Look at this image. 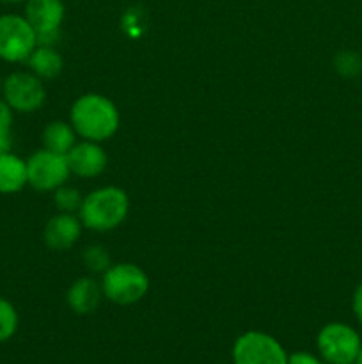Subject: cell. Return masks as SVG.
I'll return each mask as SVG.
<instances>
[{"label": "cell", "instance_id": "d6986e66", "mask_svg": "<svg viewBox=\"0 0 362 364\" xmlns=\"http://www.w3.org/2000/svg\"><path fill=\"white\" fill-rule=\"evenodd\" d=\"M334 68H336L341 77H357L362 70V59L357 52L344 50V52H339L334 57Z\"/></svg>", "mask_w": 362, "mask_h": 364}, {"label": "cell", "instance_id": "ffe728a7", "mask_svg": "<svg viewBox=\"0 0 362 364\" xmlns=\"http://www.w3.org/2000/svg\"><path fill=\"white\" fill-rule=\"evenodd\" d=\"M287 364H322V361L307 352H295V354L287 355Z\"/></svg>", "mask_w": 362, "mask_h": 364}, {"label": "cell", "instance_id": "2e32d148", "mask_svg": "<svg viewBox=\"0 0 362 364\" xmlns=\"http://www.w3.org/2000/svg\"><path fill=\"white\" fill-rule=\"evenodd\" d=\"M82 201H84V198H82L80 192L66 183L55 188V194H53V203H55L57 210L62 213L78 212L82 206Z\"/></svg>", "mask_w": 362, "mask_h": 364}, {"label": "cell", "instance_id": "ac0fdd59", "mask_svg": "<svg viewBox=\"0 0 362 364\" xmlns=\"http://www.w3.org/2000/svg\"><path fill=\"white\" fill-rule=\"evenodd\" d=\"M18 329L16 308L7 299L0 297V343L11 340Z\"/></svg>", "mask_w": 362, "mask_h": 364}, {"label": "cell", "instance_id": "cb8c5ba5", "mask_svg": "<svg viewBox=\"0 0 362 364\" xmlns=\"http://www.w3.org/2000/svg\"><path fill=\"white\" fill-rule=\"evenodd\" d=\"M355 364H362V347H361V350H358V355H357V359H355Z\"/></svg>", "mask_w": 362, "mask_h": 364}, {"label": "cell", "instance_id": "5b68a950", "mask_svg": "<svg viewBox=\"0 0 362 364\" xmlns=\"http://www.w3.org/2000/svg\"><path fill=\"white\" fill-rule=\"evenodd\" d=\"M233 364H287V354L273 336L248 331L234 341Z\"/></svg>", "mask_w": 362, "mask_h": 364}, {"label": "cell", "instance_id": "e0dca14e", "mask_svg": "<svg viewBox=\"0 0 362 364\" xmlns=\"http://www.w3.org/2000/svg\"><path fill=\"white\" fill-rule=\"evenodd\" d=\"M82 262L87 267L89 272L92 274H105L109 270L110 263L109 251L103 245H89L82 255Z\"/></svg>", "mask_w": 362, "mask_h": 364}, {"label": "cell", "instance_id": "4316f807", "mask_svg": "<svg viewBox=\"0 0 362 364\" xmlns=\"http://www.w3.org/2000/svg\"><path fill=\"white\" fill-rule=\"evenodd\" d=\"M0 85H2V78H0Z\"/></svg>", "mask_w": 362, "mask_h": 364}, {"label": "cell", "instance_id": "ba28073f", "mask_svg": "<svg viewBox=\"0 0 362 364\" xmlns=\"http://www.w3.org/2000/svg\"><path fill=\"white\" fill-rule=\"evenodd\" d=\"M4 100L16 112H35L46 100V89L41 78L27 71H14L4 80Z\"/></svg>", "mask_w": 362, "mask_h": 364}, {"label": "cell", "instance_id": "44dd1931", "mask_svg": "<svg viewBox=\"0 0 362 364\" xmlns=\"http://www.w3.org/2000/svg\"><path fill=\"white\" fill-rule=\"evenodd\" d=\"M11 124H13V109L7 105L6 100H0V128L11 130Z\"/></svg>", "mask_w": 362, "mask_h": 364}, {"label": "cell", "instance_id": "7a4b0ae2", "mask_svg": "<svg viewBox=\"0 0 362 364\" xmlns=\"http://www.w3.org/2000/svg\"><path fill=\"white\" fill-rule=\"evenodd\" d=\"M130 201L123 188L102 187L87 194L78 210L82 226L92 231H112L124 223Z\"/></svg>", "mask_w": 362, "mask_h": 364}, {"label": "cell", "instance_id": "7402d4cb", "mask_svg": "<svg viewBox=\"0 0 362 364\" xmlns=\"http://www.w3.org/2000/svg\"><path fill=\"white\" fill-rule=\"evenodd\" d=\"M353 313L357 316L358 322L362 323V283L358 284L357 290L353 294Z\"/></svg>", "mask_w": 362, "mask_h": 364}, {"label": "cell", "instance_id": "3957f363", "mask_svg": "<svg viewBox=\"0 0 362 364\" xmlns=\"http://www.w3.org/2000/svg\"><path fill=\"white\" fill-rule=\"evenodd\" d=\"M103 297L114 304L131 306L142 301L149 290V279L144 270L135 263L110 265L102 279Z\"/></svg>", "mask_w": 362, "mask_h": 364}, {"label": "cell", "instance_id": "7c38bea8", "mask_svg": "<svg viewBox=\"0 0 362 364\" xmlns=\"http://www.w3.org/2000/svg\"><path fill=\"white\" fill-rule=\"evenodd\" d=\"M103 299L102 283L92 277H80L75 281L66 294V302L77 315H91L99 308Z\"/></svg>", "mask_w": 362, "mask_h": 364}, {"label": "cell", "instance_id": "52a82bcc", "mask_svg": "<svg viewBox=\"0 0 362 364\" xmlns=\"http://www.w3.org/2000/svg\"><path fill=\"white\" fill-rule=\"evenodd\" d=\"M318 352L327 363H355L362 341L346 323H327L316 338Z\"/></svg>", "mask_w": 362, "mask_h": 364}, {"label": "cell", "instance_id": "484cf974", "mask_svg": "<svg viewBox=\"0 0 362 364\" xmlns=\"http://www.w3.org/2000/svg\"><path fill=\"white\" fill-rule=\"evenodd\" d=\"M327 364H355V363H327Z\"/></svg>", "mask_w": 362, "mask_h": 364}, {"label": "cell", "instance_id": "6da1fadb", "mask_svg": "<svg viewBox=\"0 0 362 364\" xmlns=\"http://www.w3.org/2000/svg\"><path fill=\"white\" fill-rule=\"evenodd\" d=\"M71 127L84 141L103 142L119 128V110L106 96L87 92L75 100L70 112Z\"/></svg>", "mask_w": 362, "mask_h": 364}, {"label": "cell", "instance_id": "5bb4252c", "mask_svg": "<svg viewBox=\"0 0 362 364\" xmlns=\"http://www.w3.org/2000/svg\"><path fill=\"white\" fill-rule=\"evenodd\" d=\"M27 63L31 66L32 73L41 78V80L43 78L50 80V78L59 77L64 68V60L60 53L55 48H50V46H35Z\"/></svg>", "mask_w": 362, "mask_h": 364}, {"label": "cell", "instance_id": "30bf717a", "mask_svg": "<svg viewBox=\"0 0 362 364\" xmlns=\"http://www.w3.org/2000/svg\"><path fill=\"white\" fill-rule=\"evenodd\" d=\"M82 233V220L75 213L59 212L46 223L45 244L52 251H66L78 242Z\"/></svg>", "mask_w": 362, "mask_h": 364}, {"label": "cell", "instance_id": "8fae6325", "mask_svg": "<svg viewBox=\"0 0 362 364\" xmlns=\"http://www.w3.org/2000/svg\"><path fill=\"white\" fill-rule=\"evenodd\" d=\"M25 18L35 34L60 31V23L64 20L62 0H27Z\"/></svg>", "mask_w": 362, "mask_h": 364}, {"label": "cell", "instance_id": "277c9868", "mask_svg": "<svg viewBox=\"0 0 362 364\" xmlns=\"http://www.w3.org/2000/svg\"><path fill=\"white\" fill-rule=\"evenodd\" d=\"M38 46L35 31L25 16H0V59L6 63H25Z\"/></svg>", "mask_w": 362, "mask_h": 364}, {"label": "cell", "instance_id": "9a60e30c", "mask_svg": "<svg viewBox=\"0 0 362 364\" xmlns=\"http://www.w3.org/2000/svg\"><path fill=\"white\" fill-rule=\"evenodd\" d=\"M43 144L48 151L67 155L70 149L77 144V132L71 127V123L67 124L64 121H52L43 130Z\"/></svg>", "mask_w": 362, "mask_h": 364}, {"label": "cell", "instance_id": "4fadbf2b", "mask_svg": "<svg viewBox=\"0 0 362 364\" xmlns=\"http://www.w3.org/2000/svg\"><path fill=\"white\" fill-rule=\"evenodd\" d=\"M27 183V162L11 151L0 155V194L20 192Z\"/></svg>", "mask_w": 362, "mask_h": 364}, {"label": "cell", "instance_id": "d4e9b609", "mask_svg": "<svg viewBox=\"0 0 362 364\" xmlns=\"http://www.w3.org/2000/svg\"><path fill=\"white\" fill-rule=\"evenodd\" d=\"M0 2H6V4H18V2H27V0H0Z\"/></svg>", "mask_w": 362, "mask_h": 364}, {"label": "cell", "instance_id": "8992f818", "mask_svg": "<svg viewBox=\"0 0 362 364\" xmlns=\"http://www.w3.org/2000/svg\"><path fill=\"white\" fill-rule=\"evenodd\" d=\"M70 174L71 171L66 155H59L43 148L32 153L27 160V180L35 191H55L66 183Z\"/></svg>", "mask_w": 362, "mask_h": 364}, {"label": "cell", "instance_id": "603a6c76", "mask_svg": "<svg viewBox=\"0 0 362 364\" xmlns=\"http://www.w3.org/2000/svg\"><path fill=\"white\" fill-rule=\"evenodd\" d=\"M11 130H6V128H0V155L11 151Z\"/></svg>", "mask_w": 362, "mask_h": 364}, {"label": "cell", "instance_id": "9c48e42d", "mask_svg": "<svg viewBox=\"0 0 362 364\" xmlns=\"http://www.w3.org/2000/svg\"><path fill=\"white\" fill-rule=\"evenodd\" d=\"M66 159L71 173L80 178L99 176L105 171L106 164H109V156H106L102 144L92 141L77 142L70 149Z\"/></svg>", "mask_w": 362, "mask_h": 364}]
</instances>
